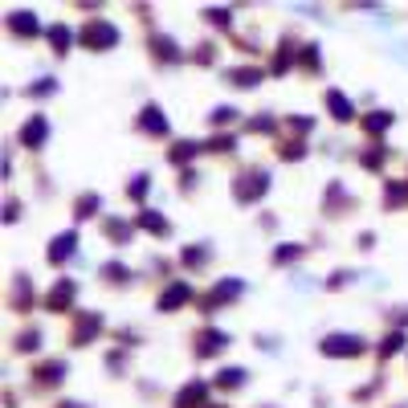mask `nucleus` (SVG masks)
Wrapping results in <instances>:
<instances>
[{
  "instance_id": "obj_1",
  "label": "nucleus",
  "mask_w": 408,
  "mask_h": 408,
  "mask_svg": "<svg viewBox=\"0 0 408 408\" xmlns=\"http://www.w3.org/2000/svg\"><path fill=\"white\" fill-rule=\"evenodd\" d=\"M323 351L326 355H359L363 339L359 335H331V339H323Z\"/></svg>"
},
{
  "instance_id": "obj_2",
  "label": "nucleus",
  "mask_w": 408,
  "mask_h": 408,
  "mask_svg": "<svg viewBox=\"0 0 408 408\" xmlns=\"http://www.w3.org/2000/svg\"><path fill=\"white\" fill-rule=\"evenodd\" d=\"M82 37H86V45H94V49H98V45H114V41H118L114 25H106V21H90Z\"/></svg>"
},
{
  "instance_id": "obj_3",
  "label": "nucleus",
  "mask_w": 408,
  "mask_h": 408,
  "mask_svg": "<svg viewBox=\"0 0 408 408\" xmlns=\"http://www.w3.org/2000/svg\"><path fill=\"white\" fill-rule=\"evenodd\" d=\"M21 139H25L29 147H37L41 139H45V118H41V114H37V118H29V123H25V131H21Z\"/></svg>"
},
{
  "instance_id": "obj_4",
  "label": "nucleus",
  "mask_w": 408,
  "mask_h": 408,
  "mask_svg": "<svg viewBox=\"0 0 408 408\" xmlns=\"http://www.w3.org/2000/svg\"><path fill=\"white\" fill-rule=\"evenodd\" d=\"M74 245H78V237H74V233H65V237H57V241H53V249H49V261L74 258Z\"/></svg>"
},
{
  "instance_id": "obj_5",
  "label": "nucleus",
  "mask_w": 408,
  "mask_h": 408,
  "mask_svg": "<svg viewBox=\"0 0 408 408\" xmlns=\"http://www.w3.org/2000/svg\"><path fill=\"white\" fill-rule=\"evenodd\" d=\"M9 29L21 33V37H29V33H37V16L33 13H13L9 16Z\"/></svg>"
},
{
  "instance_id": "obj_6",
  "label": "nucleus",
  "mask_w": 408,
  "mask_h": 408,
  "mask_svg": "<svg viewBox=\"0 0 408 408\" xmlns=\"http://www.w3.org/2000/svg\"><path fill=\"white\" fill-rule=\"evenodd\" d=\"M258 192H265V176H245V184H237V196H241V200H253Z\"/></svg>"
},
{
  "instance_id": "obj_7",
  "label": "nucleus",
  "mask_w": 408,
  "mask_h": 408,
  "mask_svg": "<svg viewBox=\"0 0 408 408\" xmlns=\"http://www.w3.org/2000/svg\"><path fill=\"white\" fill-rule=\"evenodd\" d=\"M221 347H225V335H221V331H204L196 351H200V355H212V351H221Z\"/></svg>"
},
{
  "instance_id": "obj_8",
  "label": "nucleus",
  "mask_w": 408,
  "mask_h": 408,
  "mask_svg": "<svg viewBox=\"0 0 408 408\" xmlns=\"http://www.w3.org/2000/svg\"><path fill=\"white\" fill-rule=\"evenodd\" d=\"M143 131H151V135H163V131H167V118H163L155 106H147V111H143Z\"/></svg>"
},
{
  "instance_id": "obj_9",
  "label": "nucleus",
  "mask_w": 408,
  "mask_h": 408,
  "mask_svg": "<svg viewBox=\"0 0 408 408\" xmlns=\"http://www.w3.org/2000/svg\"><path fill=\"white\" fill-rule=\"evenodd\" d=\"M200 400H204V384H188V388L180 392L176 408H192V404H200Z\"/></svg>"
},
{
  "instance_id": "obj_10",
  "label": "nucleus",
  "mask_w": 408,
  "mask_h": 408,
  "mask_svg": "<svg viewBox=\"0 0 408 408\" xmlns=\"http://www.w3.org/2000/svg\"><path fill=\"white\" fill-rule=\"evenodd\" d=\"M184 298H188V286H184V282H176V286H172V290L160 298V307H163V310H172V307H180Z\"/></svg>"
},
{
  "instance_id": "obj_11",
  "label": "nucleus",
  "mask_w": 408,
  "mask_h": 408,
  "mask_svg": "<svg viewBox=\"0 0 408 408\" xmlns=\"http://www.w3.org/2000/svg\"><path fill=\"white\" fill-rule=\"evenodd\" d=\"M326 102H331V111H335V118H351V102L339 94V90H331L326 94Z\"/></svg>"
},
{
  "instance_id": "obj_12",
  "label": "nucleus",
  "mask_w": 408,
  "mask_h": 408,
  "mask_svg": "<svg viewBox=\"0 0 408 408\" xmlns=\"http://www.w3.org/2000/svg\"><path fill=\"white\" fill-rule=\"evenodd\" d=\"M49 41L57 45V53H65V49H70V41H74V33L65 29V25H57V29H49Z\"/></svg>"
},
{
  "instance_id": "obj_13",
  "label": "nucleus",
  "mask_w": 408,
  "mask_h": 408,
  "mask_svg": "<svg viewBox=\"0 0 408 408\" xmlns=\"http://www.w3.org/2000/svg\"><path fill=\"white\" fill-rule=\"evenodd\" d=\"M70 298H74V282H62V286H57V290L49 294V307H65V302H70Z\"/></svg>"
},
{
  "instance_id": "obj_14",
  "label": "nucleus",
  "mask_w": 408,
  "mask_h": 408,
  "mask_svg": "<svg viewBox=\"0 0 408 408\" xmlns=\"http://www.w3.org/2000/svg\"><path fill=\"white\" fill-rule=\"evenodd\" d=\"M98 326H102V319H98V314H86V319H82V326H78V343H86Z\"/></svg>"
},
{
  "instance_id": "obj_15",
  "label": "nucleus",
  "mask_w": 408,
  "mask_h": 408,
  "mask_svg": "<svg viewBox=\"0 0 408 408\" xmlns=\"http://www.w3.org/2000/svg\"><path fill=\"white\" fill-rule=\"evenodd\" d=\"M388 123H392V114H384V111H380V114H372V118H363V127L372 131V135H380V131L388 127Z\"/></svg>"
},
{
  "instance_id": "obj_16",
  "label": "nucleus",
  "mask_w": 408,
  "mask_h": 408,
  "mask_svg": "<svg viewBox=\"0 0 408 408\" xmlns=\"http://www.w3.org/2000/svg\"><path fill=\"white\" fill-rule=\"evenodd\" d=\"M143 225L151 228V233H167V221H163V216H155V212H143Z\"/></svg>"
},
{
  "instance_id": "obj_17",
  "label": "nucleus",
  "mask_w": 408,
  "mask_h": 408,
  "mask_svg": "<svg viewBox=\"0 0 408 408\" xmlns=\"http://www.w3.org/2000/svg\"><path fill=\"white\" fill-rule=\"evenodd\" d=\"M233 78H237V86H253V82L261 78V70H237Z\"/></svg>"
},
{
  "instance_id": "obj_18",
  "label": "nucleus",
  "mask_w": 408,
  "mask_h": 408,
  "mask_svg": "<svg viewBox=\"0 0 408 408\" xmlns=\"http://www.w3.org/2000/svg\"><path fill=\"white\" fill-rule=\"evenodd\" d=\"M94 209H98V196H82L78 200V216H94Z\"/></svg>"
},
{
  "instance_id": "obj_19",
  "label": "nucleus",
  "mask_w": 408,
  "mask_h": 408,
  "mask_svg": "<svg viewBox=\"0 0 408 408\" xmlns=\"http://www.w3.org/2000/svg\"><path fill=\"white\" fill-rule=\"evenodd\" d=\"M241 380H245V372H241V368H233V372H221V384H225V388H237Z\"/></svg>"
},
{
  "instance_id": "obj_20",
  "label": "nucleus",
  "mask_w": 408,
  "mask_h": 408,
  "mask_svg": "<svg viewBox=\"0 0 408 408\" xmlns=\"http://www.w3.org/2000/svg\"><path fill=\"white\" fill-rule=\"evenodd\" d=\"M404 347V335L396 331V335H388V343H384V355H392V351H400Z\"/></svg>"
},
{
  "instance_id": "obj_21",
  "label": "nucleus",
  "mask_w": 408,
  "mask_h": 408,
  "mask_svg": "<svg viewBox=\"0 0 408 408\" xmlns=\"http://www.w3.org/2000/svg\"><path fill=\"white\" fill-rule=\"evenodd\" d=\"M131 192H135V196H143V192H147V176H139V180H135V184H131Z\"/></svg>"
},
{
  "instance_id": "obj_22",
  "label": "nucleus",
  "mask_w": 408,
  "mask_h": 408,
  "mask_svg": "<svg viewBox=\"0 0 408 408\" xmlns=\"http://www.w3.org/2000/svg\"><path fill=\"white\" fill-rule=\"evenodd\" d=\"M209 16H212V21H216V25H228V13H225V9H212Z\"/></svg>"
}]
</instances>
